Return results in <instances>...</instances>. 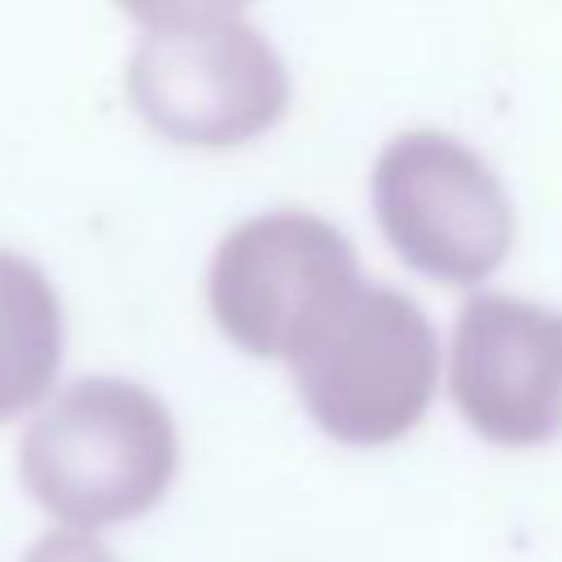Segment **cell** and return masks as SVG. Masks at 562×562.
I'll return each instance as SVG.
<instances>
[{
  "instance_id": "1",
  "label": "cell",
  "mask_w": 562,
  "mask_h": 562,
  "mask_svg": "<svg viewBox=\"0 0 562 562\" xmlns=\"http://www.w3.org/2000/svg\"><path fill=\"white\" fill-rule=\"evenodd\" d=\"M180 470V435L167 404L119 373H88L40 404L18 479L61 527L105 531L162 505Z\"/></svg>"
},
{
  "instance_id": "2",
  "label": "cell",
  "mask_w": 562,
  "mask_h": 562,
  "mask_svg": "<svg viewBox=\"0 0 562 562\" xmlns=\"http://www.w3.org/2000/svg\"><path fill=\"white\" fill-rule=\"evenodd\" d=\"M290 378L321 435L342 448H386L435 404L439 334L404 290L360 285L290 360Z\"/></svg>"
},
{
  "instance_id": "3",
  "label": "cell",
  "mask_w": 562,
  "mask_h": 562,
  "mask_svg": "<svg viewBox=\"0 0 562 562\" xmlns=\"http://www.w3.org/2000/svg\"><path fill=\"white\" fill-rule=\"evenodd\" d=\"M378 233L404 268L470 290L514 250V202L487 158L443 127L391 136L369 176Z\"/></svg>"
},
{
  "instance_id": "4",
  "label": "cell",
  "mask_w": 562,
  "mask_h": 562,
  "mask_svg": "<svg viewBox=\"0 0 562 562\" xmlns=\"http://www.w3.org/2000/svg\"><path fill=\"white\" fill-rule=\"evenodd\" d=\"M338 224L316 211H263L228 228L206 268L220 334L259 360H294L360 290Z\"/></svg>"
},
{
  "instance_id": "5",
  "label": "cell",
  "mask_w": 562,
  "mask_h": 562,
  "mask_svg": "<svg viewBox=\"0 0 562 562\" xmlns=\"http://www.w3.org/2000/svg\"><path fill=\"white\" fill-rule=\"evenodd\" d=\"M123 88L149 132L193 149H233L268 136L294 97L285 57L241 13L145 31L127 57Z\"/></svg>"
},
{
  "instance_id": "6",
  "label": "cell",
  "mask_w": 562,
  "mask_h": 562,
  "mask_svg": "<svg viewBox=\"0 0 562 562\" xmlns=\"http://www.w3.org/2000/svg\"><path fill=\"white\" fill-rule=\"evenodd\" d=\"M448 395L496 448L562 439V316L544 303L474 290L452 321Z\"/></svg>"
},
{
  "instance_id": "7",
  "label": "cell",
  "mask_w": 562,
  "mask_h": 562,
  "mask_svg": "<svg viewBox=\"0 0 562 562\" xmlns=\"http://www.w3.org/2000/svg\"><path fill=\"white\" fill-rule=\"evenodd\" d=\"M66 351V316L48 272L0 250V426L53 395Z\"/></svg>"
},
{
  "instance_id": "8",
  "label": "cell",
  "mask_w": 562,
  "mask_h": 562,
  "mask_svg": "<svg viewBox=\"0 0 562 562\" xmlns=\"http://www.w3.org/2000/svg\"><path fill=\"white\" fill-rule=\"evenodd\" d=\"M140 31H176L193 22H215L241 13L250 0H114Z\"/></svg>"
},
{
  "instance_id": "9",
  "label": "cell",
  "mask_w": 562,
  "mask_h": 562,
  "mask_svg": "<svg viewBox=\"0 0 562 562\" xmlns=\"http://www.w3.org/2000/svg\"><path fill=\"white\" fill-rule=\"evenodd\" d=\"M18 562H119L92 531H79V527H61V531H48L40 536Z\"/></svg>"
}]
</instances>
